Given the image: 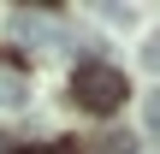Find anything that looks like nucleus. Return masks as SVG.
Listing matches in <instances>:
<instances>
[{"label":"nucleus","instance_id":"1","mask_svg":"<svg viewBox=\"0 0 160 154\" xmlns=\"http://www.w3.org/2000/svg\"><path fill=\"white\" fill-rule=\"evenodd\" d=\"M71 95H77V107H89V113H113V107L125 101V77H119L113 65L89 59V65H77V77H71Z\"/></svg>","mask_w":160,"mask_h":154},{"label":"nucleus","instance_id":"5","mask_svg":"<svg viewBox=\"0 0 160 154\" xmlns=\"http://www.w3.org/2000/svg\"><path fill=\"white\" fill-rule=\"evenodd\" d=\"M148 131L160 137V95H148Z\"/></svg>","mask_w":160,"mask_h":154},{"label":"nucleus","instance_id":"4","mask_svg":"<svg viewBox=\"0 0 160 154\" xmlns=\"http://www.w3.org/2000/svg\"><path fill=\"white\" fill-rule=\"evenodd\" d=\"M142 65H148V71H160V42H148V47H142Z\"/></svg>","mask_w":160,"mask_h":154},{"label":"nucleus","instance_id":"2","mask_svg":"<svg viewBox=\"0 0 160 154\" xmlns=\"http://www.w3.org/2000/svg\"><path fill=\"white\" fill-rule=\"evenodd\" d=\"M18 101H24V83L12 71H0V107H18Z\"/></svg>","mask_w":160,"mask_h":154},{"label":"nucleus","instance_id":"3","mask_svg":"<svg viewBox=\"0 0 160 154\" xmlns=\"http://www.w3.org/2000/svg\"><path fill=\"white\" fill-rule=\"evenodd\" d=\"M101 148H107V154H137V137H125V131H113V137H107Z\"/></svg>","mask_w":160,"mask_h":154}]
</instances>
